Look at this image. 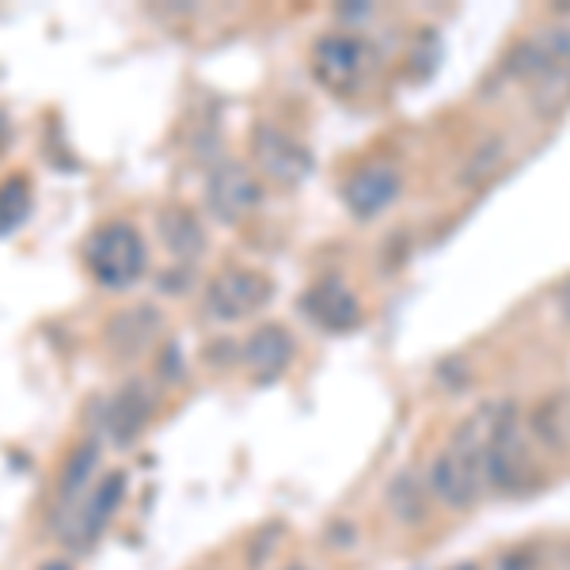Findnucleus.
<instances>
[{
    "label": "nucleus",
    "mask_w": 570,
    "mask_h": 570,
    "mask_svg": "<svg viewBox=\"0 0 570 570\" xmlns=\"http://www.w3.org/2000/svg\"><path fill=\"white\" fill-rule=\"evenodd\" d=\"M505 141L502 137H487L483 145H475L472 149V156L464 160V168H461V183L464 187H480V183H487L494 176V171L502 168L505 164Z\"/></svg>",
    "instance_id": "obj_16"
},
{
    "label": "nucleus",
    "mask_w": 570,
    "mask_h": 570,
    "mask_svg": "<svg viewBox=\"0 0 570 570\" xmlns=\"http://www.w3.org/2000/svg\"><path fill=\"white\" fill-rule=\"evenodd\" d=\"M529 430L544 449H567L570 445V400L567 395H548V400H540L529 419Z\"/></svg>",
    "instance_id": "obj_13"
},
{
    "label": "nucleus",
    "mask_w": 570,
    "mask_h": 570,
    "mask_svg": "<svg viewBox=\"0 0 570 570\" xmlns=\"http://www.w3.org/2000/svg\"><path fill=\"white\" fill-rule=\"evenodd\" d=\"M244 362L255 373V381H274L289 370L293 362V338L282 324H266L259 331H252L244 346Z\"/></svg>",
    "instance_id": "obj_9"
},
{
    "label": "nucleus",
    "mask_w": 570,
    "mask_h": 570,
    "mask_svg": "<svg viewBox=\"0 0 570 570\" xmlns=\"http://www.w3.org/2000/svg\"><path fill=\"white\" fill-rule=\"evenodd\" d=\"M85 263L99 285L126 289V285H134L145 274L149 252H145L141 233L130 220H107L85 240Z\"/></svg>",
    "instance_id": "obj_1"
},
{
    "label": "nucleus",
    "mask_w": 570,
    "mask_h": 570,
    "mask_svg": "<svg viewBox=\"0 0 570 570\" xmlns=\"http://www.w3.org/2000/svg\"><path fill=\"white\" fill-rule=\"evenodd\" d=\"M259 202V183L236 160H220L206 179V206L220 225H236Z\"/></svg>",
    "instance_id": "obj_3"
},
{
    "label": "nucleus",
    "mask_w": 570,
    "mask_h": 570,
    "mask_svg": "<svg viewBox=\"0 0 570 570\" xmlns=\"http://www.w3.org/2000/svg\"><path fill=\"white\" fill-rule=\"evenodd\" d=\"M164 381H183V357L176 346H164V362H160Z\"/></svg>",
    "instance_id": "obj_18"
},
{
    "label": "nucleus",
    "mask_w": 570,
    "mask_h": 570,
    "mask_svg": "<svg viewBox=\"0 0 570 570\" xmlns=\"http://www.w3.org/2000/svg\"><path fill=\"white\" fill-rule=\"evenodd\" d=\"M395 195H400V176L384 164L376 168H365L362 176L351 179L346 187V206H351L354 217H376L381 209H389Z\"/></svg>",
    "instance_id": "obj_11"
},
{
    "label": "nucleus",
    "mask_w": 570,
    "mask_h": 570,
    "mask_svg": "<svg viewBox=\"0 0 570 570\" xmlns=\"http://www.w3.org/2000/svg\"><path fill=\"white\" fill-rule=\"evenodd\" d=\"M96 461H99L96 441H85V445L72 449L66 468H61V480H58V499L61 502L69 505L88 491V480H91V472H96Z\"/></svg>",
    "instance_id": "obj_15"
},
{
    "label": "nucleus",
    "mask_w": 570,
    "mask_h": 570,
    "mask_svg": "<svg viewBox=\"0 0 570 570\" xmlns=\"http://www.w3.org/2000/svg\"><path fill=\"white\" fill-rule=\"evenodd\" d=\"M160 327H164V316L153 305H134L110 320L107 338H110V346H115V354L134 357L160 335Z\"/></svg>",
    "instance_id": "obj_10"
},
{
    "label": "nucleus",
    "mask_w": 570,
    "mask_h": 570,
    "mask_svg": "<svg viewBox=\"0 0 570 570\" xmlns=\"http://www.w3.org/2000/svg\"><path fill=\"white\" fill-rule=\"evenodd\" d=\"M252 156L266 176L274 183H282V187H297L312 168V156L305 145H297L289 134H282L278 126H271V122L252 130Z\"/></svg>",
    "instance_id": "obj_4"
},
{
    "label": "nucleus",
    "mask_w": 570,
    "mask_h": 570,
    "mask_svg": "<svg viewBox=\"0 0 570 570\" xmlns=\"http://www.w3.org/2000/svg\"><path fill=\"white\" fill-rule=\"evenodd\" d=\"M122 494H126V475L122 472H110V475L99 480V487H91L88 499L80 502V510H77V521H72L69 544H77V548L96 544V540L104 537L107 521L115 518Z\"/></svg>",
    "instance_id": "obj_7"
},
{
    "label": "nucleus",
    "mask_w": 570,
    "mask_h": 570,
    "mask_svg": "<svg viewBox=\"0 0 570 570\" xmlns=\"http://www.w3.org/2000/svg\"><path fill=\"white\" fill-rule=\"evenodd\" d=\"M39 570H72V567L66 563V559H50V563H42Z\"/></svg>",
    "instance_id": "obj_20"
},
{
    "label": "nucleus",
    "mask_w": 570,
    "mask_h": 570,
    "mask_svg": "<svg viewBox=\"0 0 570 570\" xmlns=\"http://www.w3.org/2000/svg\"><path fill=\"white\" fill-rule=\"evenodd\" d=\"M27 217H31V179L16 171V176L0 183V240L20 233Z\"/></svg>",
    "instance_id": "obj_14"
},
{
    "label": "nucleus",
    "mask_w": 570,
    "mask_h": 570,
    "mask_svg": "<svg viewBox=\"0 0 570 570\" xmlns=\"http://www.w3.org/2000/svg\"><path fill=\"white\" fill-rule=\"evenodd\" d=\"M156 228H160L164 247H168L179 263H195L198 255L206 252V233H202L198 217H190L187 209H168V214L156 220Z\"/></svg>",
    "instance_id": "obj_12"
},
{
    "label": "nucleus",
    "mask_w": 570,
    "mask_h": 570,
    "mask_svg": "<svg viewBox=\"0 0 570 570\" xmlns=\"http://www.w3.org/2000/svg\"><path fill=\"white\" fill-rule=\"evenodd\" d=\"M289 570H305V567H289Z\"/></svg>",
    "instance_id": "obj_22"
},
{
    "label": "nucleus",
    "mask_w": 570,
    "mask_h": 570,
    "mask_svg": "<svg viewBox=\"0 0 570 570\" xmlns=\"http://www.w3.org/2000/svg\"><path fill=\"white\" fill-rule=\"evenodd\" d=\"M301 308H305V316L316 320L324 331H351V327H357V320H362L357 297L335 278L312 285L305 297H301Z\"/></svg>",
    "instance_id": "obj_8"
},
{
    "label": "nucleus",
    "mask_w": 570,
    "mask_h": 570,
    "mask_svg": "<svg viewBox=\"0 0 570 570\" xmlns=\"http://www.w3.org/2000/svg\"><path fill=\"white\" fill-rule=\"evenodd\" d=\"M312 61H316V77L327 88L351 91L365 69V42L354 39V35H327V39L316 42Z\"/></svg>",
    "instance_id": "obj_5"
},
{
    "label": "nucleus",
    "mask_w": 570,
    "mask_h": 570,
    "mask_svg": "<svg viewBox=\"0 0 570 570\" xmlns=\"http://www.w3.org/2000/svg\"><path fill=\"white\" fill-rule=\"evenodd\" d=\"M153 415V395L145 389L141 381H126L122 389L110 395L107 403V419H104V430L110 438L115 449H130L137 438H141L145 422Z\"/></svg>",
    "instance_id": "obj_6"
},
{
    "label": "nucleus",
    "mask_w": 570,
    "mask_h": 570,
    "mask_svg": "<svg viewBox=\"0 0 570 570\" xmlns=\"http://www.w3.org/2000/svg\"><path fill=\"white\" fill-rule=\"evenodd\" d=\"M449 570H480L475 563H456V567H449Z\"/></svg>",
    "instance_id": "obj_21"
},
{
    "label": "nucleus",
    "mask_w": 570,
    "mask_h": 570,
    "mask_svg": "<svg viewBox=\"0 0 570 570\" xmlns=\"http://www.w3.org/2000/svg\"><path fill=\"white\" fill-rule=\"evenodd\" d=\"M274 297V285L255 271H225L206 285V316L217 324H236V320L259 312Z\"/></svg>",
    "instance_id": "obj_2"
},
{
    "label": "nucleus",
    "mask_w": 570,
    "mask_h": 570,
    "mask_svg": "<svg viewBox=\"0 0 570 570\" xmlns=\"http://www.w3.org/2000/svg\"><path fill=\"white\" fill-rule=\"evenodd\" d=\"M559 316L570 324V282L563 285V293H559Z\"/></svg>",
    "instance_id": "obj_19"
},
{
    "label": "nucleus",
    "mask_w": 570,
    "mask_h": 570,
    "mask_svg": "<svg viewBox=\"0 0 570 570\" xmlns=\"http://www.w3.org/2000/svg\"><path fill=\"white\" fill-rule=\"evenodd\" d=\"M389 505L403 525H419L426 518V502H422V487L411 472H400L389 487Z\"/></svg>",
    "instance_id": "obj_17"
}]
</instances>
